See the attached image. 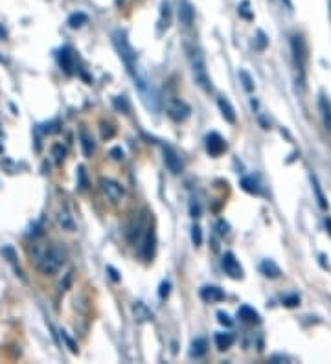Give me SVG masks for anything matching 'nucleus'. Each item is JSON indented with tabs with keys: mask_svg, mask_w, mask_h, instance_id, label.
I'll return each instance as SVG.
<instances>
[{
	"mask_svg": "<svg viewBox=\"0 0 331 364\" xmlns=\"http://www.w3.org/2000/svg\"><path fill=\"white\" fill-rule=\"evenodd\" d=\"M32 261L44 276H53L67 263V252L61 245H35L32 250Z\"/></svg>",
	"mask_w": 331,
	"mask_h": 364,
	"instance_id": "obj_1",
	"label": "nucleus"
},
{
	"mask_svg": "<svg viewBox=\"0 0 331 364\" xmlns=\"http://www.w3.org/2000/svg\"><path fill=\"white\" fill-rule=\"evenodd\" d=\"M112 43H114L116 52H118L120 59L124 61L125 68H127V72L133 76V79H135V85L140 88V92H144V90H147V88H151V85L147 83V79L142 76V72H140L138 63H136V50L131 46L129 39H127L125 32H122V29H114V32H112Z\"/></svg>",
	"mask_w": 331,
	"mask_h": 364,
	"instance_id": "obj_2",
	"label": "nucleus"
},
{
	"mask_svg": "<svg viewBox=\"0 0 331 364\" xmlns=\"http://www.w3.org/2000/svg\"><path fill=\"white\" fill-rule=\"evenodd\" d=\"M190 65H192V74H193V79L199 86H201L202 90L212 92V81H210V76H208V70H206V61H204V55L201 53V50L192 48L190 50Z\"/></svg>",
	"mask_w": 331,
	"mask_h": 364,
	"instance_id": "obj_3",
	"label": "nucleus"
},
{
	"mask_svg": "<svg viewBox=\"0 0 331 364\" xmlns=\"http://www.w3.org/2000/svg\"><path fill=\"white\" fill-rule=\"evenodd\" d=\"M100 190L101 193L109 199L110 202H120L122 199H124V186L122 184H118L116 180H112V178H100Z\"/></svg>",
	"mask_w": 331,
	"mask_h": 364,
	"instance_id": "obj_4",
	"label": "nucleus"
},
{
	"mask_svg": "<svg viewBox=\"0 0 331 364\" xmlns=\"http://www.w3.org/2000/svg\"><path fill=\"white\" fill-rule=\"evenodd\" d=\"M168 116L171 118V120L175 122H184L190 118V112H192V109H190V105H188L186 101L178 100V98H171V100L168 101Z\"/></svg>",
	"mask_w": 331,
	"mask_h": 364,
	"instance_id": "obj_5",
	"label": "nucleus"
},
{
	"mask_svg": "<svg viewBox=\"0 0 331 364\" xmlns=\"http://www.w3.org/2000/svg\"><path fill=\"white\" fill-rule=\"evenodd\" d=\"M291 46H293L294 65H296V70L300 72V83H302L304 81V70H306V46H304L302 37H293Z\"/></svg>",
	"mask_w": 331,
	"mask_h": 364,
	"instance_id": "obj_6",
	"label": "nucleus"
},
{
	"mask_svg": "<svg viewBox=\"0 0 331 364\" xmlns=\"http://www.w3.org/2000/svg\"><path fill=\"white\" fill-rule=\"evenodd\" d=\"M162 153H164V162L168 166V169L173 173V175H178V173H183V160L178 157V153L171 145L164 144L162 145Z\"/></svg>",
	"mask_w": 331,
	"mask_h": 364,
	"instance_id": "obj_7",
	"label": "nucleus"
},
{
	"mask_svg": "<svg viewBox=\"0 0 331 364\" xmlns=\"http://www.w3.org/2000/svg\"><path fill=\"white\" fill-rule=\"evenodd\" d=\"M221 263H223V268H225V272L234 280H239L243 278V268H241L239 261L235 259V256L232 252H226L221 259Z\"/></svg>",
	"mask_w": 331,
	"mask_h": 364,
	"instance_id": "obj_8",
	"label": "nucleus"
},
{
	"mask_svg": "<svg viewBox=\"0 0 331 364\" xmlns=\"http://www.w3.org/2000/svg\"><path fill=\"white\" fill-rule=\"evenodd\" d=\"M206 151L212 157H219L226 151V142L219 133H210L206 136Z\"/></svg>",
	"mask_w": 331,
	"mask_h": 364,
	"instance_id": "obj_9",
	"label": "nucleus"
},
{
	"mask_svg": "<svg viewBox=\"0 0 331 364\" xmlns=\"http://www.w3.org/2000/svg\"><path fill=\"white\" fill-rule=\"evenodd\" d=\"M201 298L204 302H221V300H225V292L223 289L216 287V285H206V287L201 289Z\"/></svg>",
	"mask_w": 331,
	"mask_h": 364,
	"instance_id": "obj_10",
	"label": "nucleus"
},
{
	"mask_svg": "<svg viewBox=\"0 0 331 364\" xmlns=\"http://www.w3.org/2000/svg\"><path fill=\"white\" fill-rule=\"evenodd\" d=\"M55 221H57V225L61 226L63 230H67V232H74V230H76V223H74V217H72V214L67 210V208H61V210L57 211Z\"/></svg>",
	"mask_w": 331,
	"mask_h": 364,
	"instance_id": "obj_11",
	"label": "nucleus"
},
{
	"mask_svg": "<svg viewBox=\"0 0 331 364\" xmlns=\"http://www.w3.org/2000/svg\"><path fill=\"white\" fill-rule=\"evenodd\" d=\"M133 315H135V320L136 322H149L153 320V311L145 306L144 302H135L133 304Z\"/></svg>",
	"mask_w": 331,
	"mask_h": 364,
	"instance_id": "obj_12",
	"label": "nucleus"
},
{
	"mask_svg": "<svg viewBox=\"0 0 331 364\" xmlns=\"http://www.w3.org/2000/svg\"><path fill=\"white\" fill-rule=\"evenodd\" d=\"M217 105H219V110H221V114H223V118H225L228 124H235V122H237L234 107L230 105V101L226 100V98H219V100H217Z\"/></svg>",
	"mask_w": 331,
	"mask_h": 364,
	"instance_id": "obj_13",
	"label": "nucleus"
},
{
	"mask_svg": "<svg viewBox=\"0 0 331 364\" xmlns=\"http://www.w3.org/2000/svg\"><path fill=\"white\" fill-rule=\"evenodd\" d=\"M259 270L267 276V278L274 280V278H280L282 276V268L278 267V265L274 263L273 259H263L261 261V265H259Z\"/></svg>",
	"mask_w": 331,
	"mask_h": 364,
	"instance_id": "obj_14",
	"label": "nucleus"
},
{
	"mask_svg": "<svg viewBox=\"0 0 331 364\" xmlns=\"http://www.w3.org/2000/svg\"><path fill=\"white\" fill-rule=\"evenodd\" d=\"M178 19L183 22L184 26H190L195 19V10H193V6L190 2H183L180 8H178Z\"/></svg>",
	"mask_w": 331,
	"mask_h": 364,
	"instance_id": "obj_15",
	"label": "nucleus"
},
{
	"mask_svg": "<svg viewBox=\"0 0 331 364\" xmlns=\"http://www.w3.org/2000/svg\"><path fill=\"white\" fill-rule=\"evenodd\" d=\"M239 318L241 320L249 322V324H259V315L254 307L250 306H241L239 307Z\"/></svg>",
	"mask_w": 331,
	"mask_h": 364,
	"instance_id": "obj_16",
	"label": "nucleus"
},
{
	"mask_svg": "<svg viewBox=\"0 0 331 364\" xmlns=\"http://www.w3.org/2000/svg\"><path fill=\"white\" fill-rule=\"evenodd\" d=\"M206 348H208L206 339H195L192 342V350H190V355H192V357H195V359H199V357H202V355L206 353Z\"/></svg>",
	"mask_w": 331,
	"mask_h": 364,
	"instance_id": "obj_17",
	"label": "nucleus"
},
{
	"mask_svg": "<svg viewBox=\"0 0 331 364\" xmlns=\"http://www.w3.org/2000/svg\"><path fill=\"white\" fill-rule=\"evenodd\" d=\"M59 63H61V67L67 70L68 74H72V68H74V63H72V52L68 48H63L59 52Z\"/></svg>",
	"mask_w": 331,
	"mask_h": 364,
	"instance_id": "obj_18",
	"label": "nucleus"
},
{
	"mask_svg": "<svg viewBox=\"0 0 331 364\" xmlns=\"http://www.w3.org/2000/svg\"><path fill=\"white\" fill-rule=\"evenodd\" d=\"M241 188L245 190V192L252 193V195H259L261 193V188H259L258 180H256L254 177H245L243 180H241Z\"/></svg>",
	"mask_w": 331,
	"mask_h": 364,
	"instance_id": "obj_19",
	"label": "nucleus"
},
{
	"mask_svg": "<svg viewBox=\"0 0 331 364\" xmlns=\"http://www.w3.org/2000/svg\"><path fill=\"white\" fill-rule=\"evenodd\" d=\"M234 344V335L232 333H217L216 335V346L219 350H228Z\"/></svg>",
	"mask_w": 331,
	"mask_h": 364,
	"instance_id": "obj_20",
	"label": "nucleus"
},
{
	"mask_svg": "<svg viewBox=\"0 0 331 364\" xmlns=\"http://www.w3.org/2000/svg\"><path fill=\"white\" fill-rule=\"evenodd\" d=\"M311 184H313V192H315V195H317L318 204H320L322 210H326L327 202H326V197H324V193H322V190H320V184H318L317 175H311Z\"/></svg>",
	"mask_w": 331,
	"mask_h": 364,
	"instance_id": "obj_21",
	"label": "nucleus"
},
{
	"mask_svg": "<svg viewBox=\"0 0 331 364\" xmlns=\"http://www.w3.org/2000/svg\"><path fill=\"white\" fill-rule=\"evenodd\" d=\"M88 22V17H86L85 13H81V11H77V13H72L70 17H68V26L70 28H81L83 24H86Z\"/></svg>",
	"mask_w": 331,
	"mask_h": 364,
	"instance_id": "obj_22",
	"label": "nucleus"
},
{
	"mask_svg": "<svg viewBox=\"0 0 331 364\" xmlns=\"http://www.w3.org/2000/svg\"><path fill=\"white\" fill-rule=\"evenodd\" d=\"M153 243H155V235H153V230L149 228V232L144 237V250H142V256H144L145 259H149L153 256Z\"/></svg>",
	"mask_w": 331,
	"mask_h": 364,
	"instance_id": "obj_23",
	"label": "nucleus"
},
{
	"mask_svg": "<svg viewBox=\"0 0 331 364\" xmlns=\"http://www.w3.org/2000/svg\"><path fill=\"white\" fill-rule=\"evenodd\" d=\"M79 136H81L83 153H85L86 157H91V155L94 153V142H92V138H91V136H88V133H86V129H81V133H79Z\"/></svg>",
	"mask_w": 331,
	"mask_h": 364,
	"instance_id": "obj_24",
	"label": "nucleus"
},
{
	"mask_svg": "<svg viewBox=\"0 0 331 364\" xmlns=\"http://www.w3.org/2000/svg\"><path fill=\"white\" fill-rule=\"evenodd\" d=\"M169 26V2H162V11H160V32L162 28H168Z\"/></svg>",
	"mask_w": 331,
	"mask_h": 364,
	"instance_id": "obj_25",
	"label": "nucleus"
},
{
	"mask_svg": "<svg viewBox=\"0 0 331 364\" xmlns=\"http://www.w3.org/2000/svg\"><path fill=\"white\" fill-rule=\"evenodd\" d=\"M320 109H322V114H324V122H326L327 129H331V107L324 98L320 100Z\"/></svg>",
	"mask_w": 331,
	"mask_h": 364,
	"instance_id": "obj_26",
	"label": "nucleus"
},
{
	"mask_svg": "<svg viewBox=\"0 0 331 364\" xmlns=\"http://www.w3.org/2000/svg\"><path fill=\"white\" fill-rule=\"evenodd\" d=\"M239 79L243 81V86H245V90H247V92H252V90H254V79L250 77L249 72L241 70V72H239Z\"/></svg>",
	"mask_w": 331,
	"mask_h": 364,
	"instance_id": "obj_27",
	"label": "nucleus"
},
{
	"mask_svg": "<svg viewBox=\"0 0 331 364\" xmlns=\"http://www.w3.org/2000/svg\"><path fill=\"white\" fill-rule=\"evenodd\" d=\"M65 155H67V151H65V147L63 145H59V144H55L52 147V157L55 158V162H63V158H65Z\"/></svg>",
	"mask_w": 331,
	"mask_h": 364,
	"instance_id": "obj_28",
	"label": "nucleus"
},
{
	"mask_svg": "<svg viewBox=\"0 0 331 364\" xmlns=\"http://www.w3.org/2000/svg\"><path fill=\"white\" fill-rule=\"evenodd\" d=\"M192 241H193V245L195 247H201L202 245V230H201V226H193L192 228Z\"/></svg>",
	"mask_w": 331,
	"mask_h": 364,
	"instance_id": "obj_29",
	"label": "nucleus"
},
{
	"mask_svg": "<svg viewBox=\"0 0 331 364\" xmlns=\"http://www.w3.org/2000/svg\"><path fill=\"white\" fill-rule=\"evenodd\" d=\"M169 291H171V283H169V282H162V283H160V289H159L160 300H166V298L169 296Z\"/></svg>",
	"mask_w": 331,
	"mask_h": 364,
	"instance_id": "obj_30",
	"label": "nucleus"
},
{
	"mask_svg": "<svg viewBox=\"0 0 331 364\" xmlns=\"http://www.w3.org/2000/svg\"><path fill=\"white\" fill-rule=\"evenodd\" d=\"M2 254L8 258V261H10V263L15 265V261H17V254H15V250L11 249V247H4V249H2Z\"/></svg>",
	"mask_w": 331,
	"mask_h": 364,
	"instance_id": "obj_31",
	"label": "nucleus"
},
{
	"mask_svg": "<svg viewBox=\"0 0 331 364\" xmlns=\"http://www.w3.org/2000/svg\"><path fill=\"white\" fill-rule=\"evenodd\" d=\"M239 15L241 17H245V19H252V13H250L249 11V2H247V0H243V2H241V6H239Z\"/></svg>",
	"mask_w": 331,
	"mask_h": 364,
	"instance_id": "obj_32",
	"label": "nucleus"
},
{
	"mask_svg": "<svg viewBox=\"0 0 331 364\" xmlns=\"http://www.w3.org/2000/svg\"><path fill=\"white\" fill-rule=\"evenodd\" d=\"M217 318H219V324H223V326H226V327H230V326H232L230 316L226 315V313L219 311V313H217Z\"/></svg>",
	"mask_w": 331,
	"mask_h": 364,
	"instance_id": "obj_33",
	"label": "nucleus"
},
{
	"mask_svg": "<svg viewBox=\"0 0 331 364\" xmlns=\"http://www.w3.org/2000/svg\"><path fill=\"white\" fill-rule=\"evenodd\" d=\"M77 175H79V190H86V175H85V168H79V171H77Z\"/></svg>",
	"mask_w": 331,
	"mask_h": 364,
	"instance_id": "obj_34",
	"label": "nucleus"
},
{
	"mask_svg": "<svg viewBox=\"0 0 331 364\" xmlns=\"http://www.w3.org/2000/svg\"><path fill=\"white\" fill-rule=\"evenodd\" d=\"M265 46H267V37H265L263 32H258V43H256V48L263 50Z\"/></svg>",
	"mask_w": 331,
	"mask_h": 364,
	"instance_id": "obj_35",
	"label": "nucleus"
},
{
	"mask_svg": "<svg viewBox=\"0 0 331 364\" xmlns=\"http://www.w3.org/2000/svg\"><path fill=\"white\" fill-rule=\"evenodd\" d=\"M61 335H63V339L67 340V344H68V348H70V351H72V353H77V346H76V344H74V340H72V339H70V337H68V335H67V333H65V331H63Z\"/></svg>",
	"mask_w": 331,
	"mask_h": 364,
	"instance_id": "obj_36",
	"label": "nucleus"
},
{
	"mask_svg": "<svg viewBox=\"0 0 331 364\" xmlns=\"http://www.w3.org/2000/svg\"><path fill=\"white\" fill-rule=\"evenodd\" d=\"M283 304H285L287 307H294V306H298V304H300V298H298V296H287L285 300H283Z\"/></svg>",
	"mask_w": 331,
	"mask_h": 364,
	"instance_id": "obj_37",
	"label": "nucleus"
},
{
	"mask_svg": "<svg viewBox=\"0 0 331 364\" xmlns=\"http://www.w3.org/2000/svg\"><path fill=\"white\" fill-rule=\"evenodd\" d=\"M190 211H192V217H199V216H201V208H199V204L195 202V199H193L192 204H190Z\"/></svg>",
	"mask_w": 331,
	"mask_h": 364,
	"instance_id": "obj_38",
	"label": "nucleus"
},
{
	"mask_svg": "<svg viewBox=\"0 0 331 364\" xmlns=\"http://www.w3.org/2000/svg\"><path fill=\"white\" fill-rule=\"evenodd\" d=\"M110 157L114 158V160H122V158H124V151H122L120 147L110 149Z\"/></svg>",
	"mask_w": 331,
	"mask_h": 364,
	"instance_id": "obj_39",
	"label": "nucleus"
},
{
	"mask_svg": "<svg viewBox=\"0 0 331 364\" xmlns=\"http://www.w3.org/2000/svg\"><path fill=\"white\" fill-rule=\"evenodd\" d=\"M114 105L118 107V109H122V107H124L125 112L129 110V105H127V101H125L124 98H122V101H120V98H114Z\"/></svg>",
	"mask_w": 331,
	"mask_h": 364,
	"instance_id": "obj_40",
	"label": "nucleus"
},
{
	"mask_svg": "<svg viewBox=\"0 0 331 364\" xmlns=\"http://www.w3.org/2000/svg\"><path fill=\"white\" fill-rule=\"evenodd\" d=\"M217 228H219V234L221 235H225L226 232H228V225H226L225 221H219V223H217Z\"/></svg>",
	"mask_w": 331,
	"mask_h": 364,
	"instance_id": "obj_41",
	"label": "nucleus"
},
{
	"mask_svg": "<svg viewBox=\"0 0 331 364\" xmlns=\"http://www.w3.org/2000/svg\"><path fill=\"white\" fill-rule=\"evenodd\" d=\"M107 270H109V272H110V278L114 280V282H118V280H120V276H118V272H116V270H114V268H112V267H107Z\"/></svg>",
	"mask_w": 331,
	"mask_h": 364,
	"instance_id": "obj_42",
	"label": "nucleus"
},
{
	"mask_svg": "<svg viewBox=\"0 0 331 364\" xmlns=\"http://www.w3.org/2000/svg\"><path fill=\"white\" fill-rule=\"evenodd\" d=\"M326 226H327V230H329V234H331V217H326Z\"/></svg>",
	"mask_w": 331,
	"mask_h": 364,
	"instance_id": "obj_43",
	"label": "nucleus"
},
{
	"mask_svg": "<svg viewBox=\"0 0 331 364\" xmlns=\"http://www.w3.org/2000/svg\"><path fill=\"white\" fill-rule=\"evenodd\" d=\"M0 63H6V61H4V57H2V55H0Z\"/></svg>",
	"mask_w": 331,
	"mask_h": 364,
	"instance_id": "obj_44",
	"label": "nucleus"
},
{
	"mask_svg": "<svg viewBox=\"0 0 331 364\" xmlns=\"http://www.w3.org/2000/svg\"><path fill=\"white\" fill-rule=\"evenodd\" d=\"M329 8H331V0H329Z\"/></svg>",
	"mask_w": 331,
	"mask_h": 364,
	"instance_id": "obj_45",
	"label": "nucleus"
}]
</instances>
